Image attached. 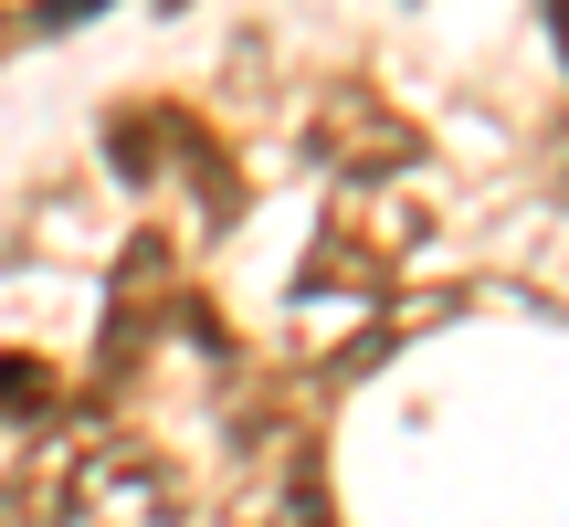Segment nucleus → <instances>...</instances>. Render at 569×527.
I'll list each match as a JSON object with an SVG mask.
<instances>
[{
    "mask_svg": "<svg viewBox=\"0 0 569 527\" xmlns=\"http://www.w3.org/2000/svg\"><path fill=\"white\" fill-rule=\"evenodd\" d=\"M432 232V201H411L401 180H338V201H327V232L317 253H306L296 296H380L390 264Z\"/></svg>",
    "mask_w": 569,
    "mask_h": 527,
    "instance_id": "1",
    "label": "nucleus"
},
{
    "mask_svg": "<svg viewBox=\"0 0 569 527\" xmlns=\"http://www.w3.org/2000/svg\"><path fill=\"white\" fill-rule=\"evenodd\" d=\"M180 465H169L148 432H96V444H74V465H63L53 486V517L63 527H180Z\"/></svg>",
    "mask_w": 569,
    "mask_h": 527,
    "instance_id": "2",
    "label": "nucleus"
},
{
    "mask_svg": "<svg viewBox=\"0 0 569 527\" xmlns=\"http://www.w3.org/2000/svg\"><path fill=\"white\" fill-rule=\"evenodd\" d=\"M306 148H317L338 180H411V169H422V127L390 117L369 84H327V96H317V127H306Z\"/></svg>",
    "mask_w": 569,
    "mask_h": 527,
    "instance_id": "3",
    "label": "nucleus"
},
{
    "mask_svg": "<svg viewBox=\"0 0 569 527\" xmlns=\"http://www.w3.org/2000/svg\"><path fill=\"white\" fill-rule=\"evenodd\" d=\"M127 275H138V285H127V306H159V275H169V253H159V243H138V253H127ZM127 359H138V317H127L117 338H106V369H127Z\"/></svg>",
    "mask_w": 569,
    "mask_h": 527,
    "instance_id": "4",
    "label": "nucleus"
},
{
    "mask_svg": "<svg viewBox=\"0 0 569 527\" xmlns=\"http://www.w3.org/2000/svg\"><path fill=\"white\" fill-rule=\"evenodd\" d=\"M284 507H296V527H338V507H327V465L306 444H284Z\"/></svg>",
    "mask_w": 569,
    "mask_h": 527,
    "instance_id": "5",
    "label": "nucleus"
},
{
    "mask_svg": "<svg viewBox=\"0 0 569 527\" xmlns=\"http://www.w3.org/2000/svg\"><path fill=\"white\" fill-rule=\"evenodd\" d=\"M32 411H53V369L11 348V359H0V422H32Z\"/></svg>",
    "mask_w": 569,
    "mask_h": 527,
    "instance_id": "6",
    "label": "nucleus"
},
{
    "mask_svg": "<svg viewBox=\"0 0 569 527\" xmlns=\"http://www.w3.org/2000/svg\"><path fill=\"white\" fill-rule=\"evenodd\" d=\"M84 11H106V0H42V11H32V32H63V21H84Z\"/></svg>",
    "mask_w": 569,
    "mask_h": 527,
    "instance_id": "7",
    "label": "nucleus"
},
{
    "mask_svg": "<svg viewBox=\"0 0 569 527\" xmlns=\"http://www.w3.org/2000/svg\"><path fill=\"white\" fill-rule=\"evenodd\" d=\"M549 21H559V53H569V0H549Z\"/></svg>",
    "mask_w": 569,
    "mask_h": 527,
    "instance_id": "8",
    "label": "nucleus"
},
{
    "mask_svg": "<svg viewBox=\"0 0 569 527\" xmlns=\"http://www.w3.org/2000/svg\"><path fill=\"white\" fill-rule=\"evenodd\" d=\"M559 190H569V138H559Z\"/></svg>",
    "mask_w": 569,
    "mask_h": 527,
    "instance_id": "9",
    "label": "nucleus"
}]
</instances>
